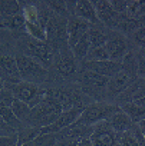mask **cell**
Returning <instances> with one entry per match:
<instances>
[{"mask_svg": "<svg viewBox=\"0 0 145 146\" xmlns=\"http://www.w3.org/2000/svg\"><path fill=\"white\" fill-rule=\"evenodd\" d=\"M121 69L128 73L132 79H138V62H136V56H135V50L128 49V52L124 54L122 60H121Z\"/></svg>", "mask_w": 145, "mask_h": 146, "instance_id": "20", "label": "cell"}, {"mask_svg": "<svg viewBox=\"0 0 145 146\" xmlns=\"http://www.w3.org/2000/svg\"><path fill=\"white\" fill-rule=\"evenodd\" d=\"M125 13L132 19L144 17V3L142 2H128V7Z\"/></svg>", "mask_w": 145, "mask_h": 146, "instance_id": "32", "label": "cell"}, {"mask_svg": "<svg viewBox=\"0 0 145 146\" xmlns=\"http://www.w3.org/2000/svg\"><path fill=\"white\" fill-rule=\"evenodd\" d=\"M84 60L88 62H102V60H109L108 57V52L105 49V46H99V47H91L86 57Z\"/></svg>", "mask_w": 145, "mask_h": 146, "instance_id": "31", "label": "cell"}, {"mask_svg": "<svg viewBox=\"0 0 145 146\" xmlns=\"http://www.w3.org/2000/svg\"><path fill=\"white\" fill-rule=\"evenodd\" d=\"M89 49H91V42H89V36H88V32L81 37V40L72 47L70 50H72V53H74V56L78 59V60H84L85 57H86V54H88V52H89Z\"/></svg>", "mask_w": 145, "mask_h": 146, "instance_id": "24", "label": "cell"}, {"mask_svg": "<svg viewBox=\"0 0 145 146\" xmlns=\"http://www.w3.org/2000/svg\"><path fill=\"white\" fill-rule=\"evenodd\" d=\"M135 79H132L128 73H125L122 69L114 75L112 78H109L108 83H106V92H105V100L114 103V100L134 82Z\"/></svg>", "mask_w": 145, "mask_h": 146, "instance_id": "12", "label": "cell"}, {"mask_svg": "<svg viewBox=\"0 0 145 146\" xmlns=\"http://www.w3.org/2000/svg\"><path fill=\"white\" fill-rule=\"evenodd\" d=\"M12 112L15 113V116L20 120V122H25L26 117L29 116L30 113V106L22 100H17L15 99V102L12 103Z\"/></svg>", "mask_w": 145, "mask_h": 146, "instance_id": "28", "label": "cell"}, {"mask_svg": "<svg viewBox=\"0 0 145 146\" xmlns=\"http://www.w3.org/2000/svg\"><path fill=\"white\" fill-rule=\"evenodd\" d=\"M25 30L26 33L36 39V40H40V42H46V30L43 27H40L39 23H25Z\"/></svg>", "mask_w": 145, "mask_h": 146, "instance_id": "30", "label": "cell"}, {"mask_svg": "<svg viewBox=\"0 0 145 146\" xmlns=\"http://www.w3.org/2000/svg\"><path fill=\"white\" fill-rule=\"evenodd\" d=\"M13 36H15V50L17 53H22V54H26L29 57L36 59L46 69L50 67V64L53 62L55 52L52 50V47L49 46L47 42H40V40L30 37L26 33V30L15 32Z\"/></svg>", "mask_w": 145, "mask_h": 146, "instance_id": "2", "label": "cell"}, {"mask_svg": "<svg viewBox=\"0 0 145 146\" xmlns=\"http://www.w3.org/2000/svg\"><path fill=\"white\" fill-rule=\"evenodd\" d=\"M15 102V96L12 93V90L9 88H3L0 92V106H6V108H12V103Z\"/></svg>", "mask_w": 145, "mask_h": 146, "instance_id": "35", "label": "cell"}, {"mask_svg": "<svg viewBox=\"0 0 145 146\" xmlns=\"http://www.w3.org/2000/svg\"><path fill=\"white\" fill-rule=\"evenodd\" d=\"M5 88V83H3V80L2 79H0V92H2V89Z\"/></svg>", "mask_w": 145, "mask_h": 146, "instance_id": "42", "label": "cell"}, {"mask_svg": "<svg viewBox=\"0 0 145 146\" xmlns=\"http://www.w3.org/2000/svg\"><path fill=\"white\" fill-rule=\"evenodd\" d=\"M89 23L76 17V16H70L67 19V46L72 49L79 40L81 37L88 32Z\"/></svg>", "mask_w": 145, "mask_h": 146, "instance_id": "15", "label": "cell"}, {"mask_svg": "<svg viewBox=\"0 0 145 146\" xmlns=\"http://www.w3.org/2000/svg\"><path fill=\"white\" fill-rule=\"evenodd\" d=\"M62 112L63 110L56 100L43 96V99L36 106L30 108V113L23 123L33 127H45L47 125H52Z\"/></svg>", "mask_w": 145, "mask_h": 146, "instance_id": "3", "label": "cell"}, {"mask_svg": "<svg viewBox=\"0 0 145 146\" xmlns=\"http://www.w3.org/2000/svg\"><path fill=\"white\" fill-rule=\"evenodd\" d=\"M5 86L12 90L15 99L27 103L30 108L36 106V105L43 99V85L40 86V85H36V83H30V82L20 80L19 83L5 85Z\"/></svg>", "mask_w": 145, "mask_h": 146, "instance_id": "9", "label": "cell"}, {"mask_svg": "<svg viewBox=\"0 0 145 146\" xmlns=\"http://www.w3.org/2000/svg\"><path fill=\"white\" fill-rule=\"evenodd\" d=\"M40 135V127H33V126H23L17 130V146H22L23 143H27L33 140L36 136Z\"/></svg>", "mask_w": 145, "mask_h": 146, "instance_id": "25", "label": "cell"}, {"mask_svg": "<svg viewBox=\"0 0 145 146\" xmlns=\"http://www.w3.org/2000/svg\"><path fill=\"white\" fill-rule=\"evenodd\" d=\"M78 146H94V145H92V142H91L89 137H85V139H81L79 140Z\"/></svg>", "mask_w": 145, "mask_h": 146, "instance_id": "41", "label": "cell"}, {"mask_svg": "<svg viewBox=\"0 0 145 146\" xmlns=\"http://www.w3.org/2000/svg\"><path fill=\"white\" fill-rule=\"evenodd\" d=\"M119 109L132 120V123H136V122H139V120H142L145 117V108L138 106V105H135L132 102L119 105Z\"/></svg>", "mask_w": 145, "mask_h": 146, "instance_id": "22", "label": "cell"}, {"mask_svg": "<svg viewBox=\"0 0 145 146\" xmlns=\"http://www.w3.org/2000/svg\"><path fill=\"white\" fill-rule=\"evenodd\" d=\"M119 110V106L111 102H92L88 106H85V109L82 110V113L79 115V117L76 119L78 123L81 125H88L92 126L101 120H106L109 116H112L115 112Z\"/></svg>", "mask_w": 145, "mask_h": 146, "instance_id": "7", "label": "cell"}, {"mask_svg": "<svg viewBox=\"0 0 145 146\" xmlns=\"http://www.w3.org/2000/svg\"><path fill=\"white\" fill-rule=\"evenodd\" d=\"M22 13V3L16 0H2L0 2V23L5 19Z\"/></svg>", "mask_w": 145, "mask_h": 146, "instance_id": "21", "label": "cell"}, {"mask_svg": "<svg viewBox=\"0 0 145 146\" xmlns=\"http://www.w3.org/2000/svg\"><path fill=\"white\" fill-rule=\"evenodd\" d=\"M46 42L56 53L59 49L67 46V19L50 12L49 22L46 25Z\"/></svg>", "mask_w": 145, "mask_h": 146, "instance_id": "6", "label": "cell"}, {"mask_svg": "<svg viewBox=\"0 0 145 146\" xmlns=\"http://www.w3.org/2000/svg\"><path fill=\"white\" fill-rule=\"evenodd\" d=\"M85 108L84 106H75V108H70L67 110H63L59 117L52 123V125H47L45 127H40V135H46V133H57L60 132L62 129L70 126L72 123H75L76 119L79 117V115L82 113Z\"/></svg>", "mask_w": 145, "mask_h": 146, "instance_id": "11", "label": "cell"}, {"mask_svg": "<svg viewBox=\"0 0 145 146\" xmlns=\"http://www.w3.org/2000/svg\"><path fill=\"white\" fill-rule=\"evenodd\" d=\"M114 146H119V143H115V145H114Z\"/></svg>", "mask_w": 145, "mask_h": 146, "instance_id": "44", "label": "cell"}, {"mask_svg": "<svg viewBox=\"0 0 145 146\" xmlns=\"http://www.w3.org/2000/svg\"><path fill=\"white\" fill-rule=\"evenodd\" d=\"M55 145H56L55 133H46V135L36 136L33 140L23 143L22 146H55Z\"/></svg>", "mask_w": 145, "mask_h": 146, "instance_id": "29", "label": "cell"}, {"mask_svg": "<svg viewBox=\"0 0 145 146\" xmlns=\"http://www.w3.org/2000/svg\"><path fill=\"white\" fill-rule=\"evenodd\" d=\"M136 62H138V76L144 78L145 76V54H144V47H139L135 50Z\"/></svg>", "mask_w": 145, "mask_h": 146, "instance_id": "36", "label": "cell"}, {"mask_svg": "<svg viewBox=\"0 0 145 146\" xmlns=\"http://www.w3.org/2000/svg\"><path fill=\"white\" fill-rule=\"evenodd\" d=\"M22 3V15L26 23H39L36 2H20Z\"/></svg>", "mask_w": 145, "mask_h": 146, "instance_id": "26", "label": "cell"}, {"mask_svg": "<svg viewBox=\"0 0 145 146\" xmlns=\"http://www.w3.org/2000/svg\"><path fill=\"white\" fill-rule=\"evenodd\" d=\"M47 7L50 9L52 13L57 15V16H62V17H66L69 19V13L66 10V6H65V2H46Z\"/></svg>", "mask_w": 145, "mask_h": 146, "instance_id": "34", "label": "cell"}, {"mask_svg": "<svg viewBox=\"0 0 145 146\" xmlns=\"http://www.w3.org/2000/svg\"><path fill=\"white\" fill-rule=\"evenodd\" d=\"M65 6H66V10H67L69 16H74L75 15V7H76V2H75V0H66Z\"/></svg>", "mask_w": 145, "mask_h": 146, "instance_id": "39", "label": "cell"}, {"mask_svg": "<svg viewBox=\"0 0 145 146\" xmlns=\"http://www.w3.org/2000/svg\"><path fill=\"white\" fill-rule=\"evenodd\" d=\"M0 130H3V132H7V133H16L12 127H9L6 123H5V120L0 117Z\"/></svg>", "mask_w": 145, "mask_h": 146, "instance_id": "40", "label": "cell"}, {"mask_svg": "<svg viewBox=\"0 0 145 146\" xmlns=\"http://www.w3.org/2000/svg\"><path fill=\"white\" fill-rule=\"evenodd\" d=\"M74 16H76V17L88 22L89 25H98V23H101L98 20L95 7H94L92 2H89V0H78Z\"/></svg>", "mask_w": 145, "mask_h": 146, "instance_id": "17", "label": "cell"}, {"mask_svg": "<svg viewBox=\"0 0 145 146\" xmlns=\"http://www.w3.org/2000/svg\"><path fill=\"white\" fill-rule=\"evenodd\" d=\"M0 30H5V26H3V23H0Z\"/></svg>", "mask_w": 145, "mask_h": 146, "instance_id": "43", "label": "cell"}, {"mask_svg": "<svg viewBox=\"0 0 145 146\" xmlns=\"http://www.w3.org/2000/svg\"><path fill=\"white\" fill-rule=\"evenodd\" d=\"M116 135L118 133L112 130L108 120H101L94 125V132L89 139L94 146H114L115 143H118Z\"/></svg>", "mask_w": 145, "mask_h": 146, "instance_id": "13", "label": "cell"}, {"mask_svg": "<svg viewBox=\"0 0 145 146\" xmlns=\"http://www.w3.org/2000/svg\"><path fill=\"white\" fill-rule=\"evenodd\" d=\"M105 49L108 52V57L112 62L121 63L124 54L128 52V40L126 36H124L122 33L116 32V30H111L108 32V39L105 43Z\"/></svg>", "mask_w": 145, "mask_h": 146, "instance_id": "10", "label": "cell"}, {"mask_svg": "<svg viewBox=\"0 0 145 146\" xmlns=\"http://www.w3.org/2000/svg\"><path fill=\"white\" fill-rule=\"evenodd\" d=\"M0 117H2V119L5 120V123H6L9 127H12L15 132H17L20 127L25 126V123L20 122V120L15 116V113L12 112V108L0 106Z\"/></svg>", "mask_w": 145, "mask_h": 146, "instance_id": "23", "label": "cell"}, {"mask_svg": "<svg viewBox=\"0 0 145 146\" xmlns=\"http://www.w3.org/2000/svg\"><path fill=\"white\" fill-rule=\"evenodd\" d=\"M47 70H49L47 85L76 83L78 75L81 72V60H78L74 56L69 46H65L55 53L53 62Z\"/></svg>", "mask_w": 145, "mask_h": 146, "instance_id": "1", "label": "cell"}, {"mask_svg": "<svg viewBox=\"0 0 145 146\" xmlns=\"http://www.w3.org/2000/svg\"><path fill=\"white\" fill-rule=\"evenodd\" d=\"M108 123L111 125V127H112V130L115 132V133H124V132H128V130H131V127H132V120L119 109L118 112H115L112 116H109L108 119Z\"/></svg>", "mask_w": 145, "mask_h": 146, "instance_id": "18", "label": "cell"}, {"mask_svg": "<svg viewBox=\"0 0 145 146\" xmlns=\"http://www.w3.org/2000/svg\"><path fill=\"white\" fill-rule=\"evenodd\" d=\"M109 3H111L112 9L115 10V13L122 15V13H125V12H126L128 2H125V0H109Z\"/></svg>", "mask_w": 145, "mask_h": 146, "instance_id": "38", "label": "cell"}, {"mask_svg": "<svg viewBox=\"0 0 145 146\" xmlns=\"http://www.w3.org/2000/svg\"><path fill=\"white\" fill-rule=\"evenodd\" d=\"M108 80L109 79L105 76H101L98 73H94L91 70H85L81 67L76 83L81 88V90L88 98L92 99V102H104Z\"/></svg>", "mask_w": 145, "mask_h": 146, "instance_id": "5", "label": "cell"}, {"mask_svg": "<svg viewBox=\"0 0 145 146\" xmlns=\"http://www.w3.org/2000/svg\"><path fill=\"white\" fill-rule=\"evenodd\" d=\"M116 140L119 143V146H139L136 137L128 130L124 133H118L116 135Z\"/></svg>", "mask_w": 145, "mask_h": 146, "instance_id": "33", "label": "cell"}, {"mask_svg": "<svg viewBox=\"0 0 145 146\" xmlns=\"http://www.w3.org/2000/svg\"><path fill=\"white\" fill-rule=\"evenodd\" d=\"M92 5L95 7V12L101 25H104L106 29H112L118 17V13H115V10L112 9L109 0H94Z\"/></svg>", "mask_w": 145, "mask_h": 146, "instance_id": "16", "label": "cell"}, {"mask_svg": "<svg viewBox=\"0 0 145 146\" xmlns=\"http://www.w3.org/2000/svg\"><path fill=\"white\" fill-rule=\"evenodd\" d=\"M108 32H109V29H106L101 23L91 25L89 29H88V36H89V42H91V47L105 46L106 39H108Z\"/></svg>", "mask_w": 145, "mask_h": 146, "instance_id": "19", "label": "cell"}, {"mask_svg": "<svg viewBox=\"0 0 145 146\" xmlns=\"http://www.w3.org/2000/svg\"><path fill=\"white\" fill-rule=\"evenodd\" d=\"M81 67L85 69V70H91L94 73H98V75L105 76V78L109 79L121 70V63H116V62H112V60H102V62L82 60Z\"/></svg>", "mask_w": 145, "mask_h": 146, "instance_id": "14", "label": "cell"}, {"mask_svg": "<svg viewBox=\"0 0 145 146\" xmlns=\"http://www.w3.org/2000/svg\"><path fill=\"white\" fill-rule=\"evenodd\" d=\"M16 64L22 80L36 83L40 86L49 83V70L36 59L16 52Z\"/></svg>", "mask_w": 145, "mask_h": 146, "instance_id": "4", "label": "cell"}, {"mask_svg": "<svg viewBox=\"0 0 145 146\" xmlns=\"http://www.w3.org/2000/svg\"><path fill=\"white\" fill-rule=\"evenodd\" d=\"M0 146H17V132L0 136Z\"/></svg>", "mask_w": 145, "mask_h": 146, "instance_id": "37", "label": "cell"}, {"mask_svg": "<svg viewBox=\"0 0 145 146\" xmlns=\"http://www.w3.org/2000/svg\"><path fill=\"white\" fill-rule=\"evenodd\" d=\"M144 39H145V32L144 27H139L136 30H134L132 33H129L126 36L128 40V47L132 50H136L139 47H144Z\"/></svg>", "mask_w": 145, "mask_h": 146, "instance_id": "27", "label": "cell"}, {"mask_svg": "<svg viewBox=\"0 0 145 146\" xmlns=\"http://www.w3.org/2000/svg\"><path fill=\"white\" fill-rule=\"evenodd\" d=\"M0 79L5 85H15L22 80L16 64L15 46L0 49Z\"/></svg>", "mask_w": 145, "mask_h": 146, "instance_id": "8", "label": "cell"}]
</instances>
